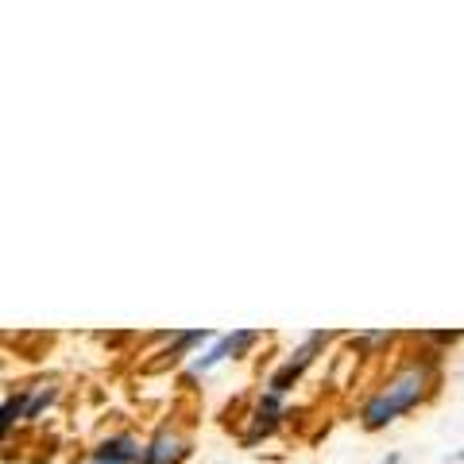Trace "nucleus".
I'll return each instance as SVG.
<instances>
[{
  "mask_svg": "<svg viewBox=\"0 0 464 464\" xmlns=\"http://www.w3.org/2000/svg\"><path fill=\"white\" fill-rule=\"evenodd\" d=\"M16 418H27V402H24V395H16V399H8L5 402V430H12V422Z\"/></svg>",
  "mask_w": 464,
  "mask_h": 464,
  "instance_id": "7",
  "label": "nucleus"
},
{
  "mask_svg": "<svg viewBox=\"0 0 464 464\" xmlns=\"http://www.w3.org/2000/svg\"><path fill=\"white\" fill-rule=\"evenodd\" d=\"M275 414H279V399L267 395L264 402H259V411H256V426H252V433H248V441H256L259 433H271V430H275Z\"/></svg>",
  "mask_w": 464,
  "mask_h": 464,
  "instance_id": "6",
  "label": "nucleus"
},
{
  "mask_svg": "<svg viewBox=\"0 0 464 464\" xmlns=\"http://www.w3.org/2000/svg\"><path fill=\"white\" fill-rule=\"evenodd\" d=\"M140 457H143V449L132 438H112V441H105V445L97 449L90 464H132Z\"/></svg>",
  "mask_w": 464,
  "mask_h": 464,
  "instance_id": "4",
  "label": "nucleus"
},
{
  "mask_svg": "<svg viewBox=\"0 0 464 464\" xmlns=\"http://www.w3.org/2000/svg\"><path fill=\"white\" fill-rule=\"evenodd\" d=\"M248 344H256V333L252 329H237V333H228V337H221L206 356H198L194 364H190V372H209L213 364H221V360H228V356H237L240 348H248Z\"/></svg>",
  "mask_w": 464,
  "mask_h": 464,
  "instance_id": "3",
  "label": "nucleus"
},
{
  "mask_svg": "<svg viewBox=\"0 0 464 464\" xmlns=\"http://www.w3.org/2000/svg\"><path fill=\"white\" fill-rule=\"evenodd\" d=\"M54 395H58L54 387H51V391H39V395H35L32 402H27V418H35V414L43 411V406H51V402H54Z\"/></svg>",
  "mask_w": 464,
  "mask_h": 464,
  "instance_id": "8",
  "label": "nucleus"
},
{
  "mask_svg": "<svg viewBox=\"0 0 464 464\" xmlns=\"http://www.w3.org/2000/svg\"><path fill=\"white\" fill-rule=\"evenodd\" d=\"M426 383H430V372H426V368L406 372L402 380H395V383L383 391V395H375V399L368 402L364 426H368V430H380V426H387V422H395L402 411H411V406L426 395Z\"/></svg>",
  "mask_w": 464,
  "mask_h": 464,
  "instance_id": "1",
  "label": "nucleus"
},
{
  "mask_svg": "<svg viewBox=\"0 0 464 464\" xmlns=\"http://www.w3.org/2000/svg\"><path fill=\"white\" fill-rule=\"evenodd\" d=\"M322 341H325V337H322V333H314V337H310L306 344H302V348H298V353H295V356H290V360H286V364H283L279 372H275V375H271V383H267V391H271V395H275V399H279V395H283V391H290V383H295V380H298V375H302V372H306V364H310V360H314V353H317V344H322Z\"/></svg>",
  "mask_w": 464,
  "mask_h": 464,
  "instance_id": "2",
  "label": "nucleus"
},
{
  "mask_svg": "<svg viewBox=\"0 0 464 464\" xmlns=\"http://www.w3.org/2000/svg\"><path fill=\"white\" fill-rule=\"evenodd\" d=\"M179 460H182V441L170 438V433H159L140 457V464H179Z\"/></svg>",
  "mask_w": 464,
  "mask_h": 464,
  "instance_id": "5",
  "label": "nucleus"
}]
</instances>
